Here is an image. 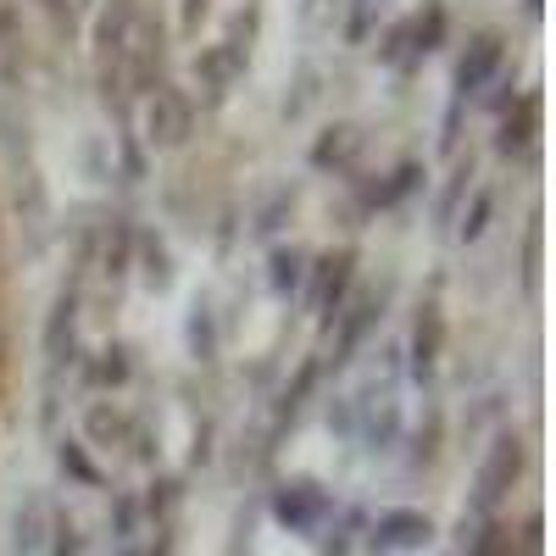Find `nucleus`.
I'll use <instances>...</instances> for the list:
<instances>
[{
	"label": "nucleus",
	"instance_id": "obj_19",
	"mask_svg": "<svg viewBox=\"0 0 556 556\" xmlns=\"http://www.w3.org/2000/svg\"><path fill=\"white\" fill-rule=\"evenodd\" d=\"M462 556H518V540L501 518H462Z\"/></svg>",
	"mask_w": 556,
	"mask_h": 556
},
{
	"label": "nucleus",
	"instance_id": "obj_34",
	"mask_svg": "<svg viewBox=\"0 0 556 556\" xmlns=\"http://www.w3.org/2000/svg\"><path fill=\"white\" fill-rule=\"evenodd\" d=\"M540 245H545V228L540 217L523 228V290H540Z\"/></svg>",
	"mask_w": 556,
	"mask_h": 556
},
{
	"label": "nucleus",
	"instance_id": "obj_17",
	"mask_svg": "<svg viewBox=\"0 0 556 556\" xmlns=\"http://www.w3.org/2000/svg\"><path fill=\"white\" fill-rule=\"evenodd\" d=\"M406 28H412V62L440 56L445 39H451V12H445V0H424V7L406 17Z\"/></svg>",
	"mask_w": 556,
	"mask_h": 556
},
{
	"label": "nucleus",
	"instance_id": "obj_40",
	"mask_svg": "<svg viewBox=\"0 0 556 556\" xmlns=\"http://www.w3.org/2000/svg\"><path fill=\"white\" fill-rule=\"evenodd\" d=\"M356 529H362V513H351V518H345V529L334 534V551H323V556H351V540H356Z\"/></svg>",
	"mask_w": 556,
	"mask_h": 556
},
{
	"label": "nucleus",
	"instance_id": "obj_26",
	"mask_svg": "<svg viewBox=\"0 0 556 556\" xmlns=\"http://www.w3.org/2000/svg\"><path fill=\"white\" fill-rule=\"evenodd\" d=\"M184 340H190V356H195V362H217V312H212L206 301H195V306H190Z\"/></svg>",
	"mask_w": 556,
	"mask_h": 556
},
{
	"label": "nucleus",
	"instance_id": "obj_9",
	"mask_svg": "<svg viewBox=\"0 0 556 556\" xmlns=\"http://www.w3.org/2000/svg\"><path fill=\"white\" fill-rule=\"evenodd\" d=\"M78 301H84V285L73 278V285H62V295L51 301V317H45V367H51V384L62 379V367H73L78 356Z\"/></svg>",
	"mask_w": 556,
	"mask_h": 556
},
{
	"label": "nucleus",
	"instance_id": "obj_3",
	"mask_svg": "<svg viewBox=\"0 0 556 556\" xmlns=\"http://www.w3.org/2000/svg\"><path fill=\"white\" fill-rule=\"evenodd\" d=\"M351 290H356V245L323 251V256L306 262L301 301H306V312L317 317V329H323V334L334 329V317H340V306L351 301Z\"/></svg>",
	"mask_w": 556,
	"mask_h": 556
},
{
	"label": "nucleus",
	"instance_id": "obj_10",
	"mask_svg": "<svg viewBox=\"0 0 556 556\" xmlns=\"http://www.w3.org/2000/svg\"><path fill=\"white\" fill-rule=\"evenodd\" d=\"M356 440L374 451V456H384V451H395V440H401V401H395V384H367L356 401Z\"/></svg>",
	"mask_w": 556,
	"mask_h": 556
},
{
	"label": "nucleus",
	"instance_id": "obj_13",
	"mask_svg": "<svg viewBox=\"0 0 556 556\" xmlns=\"http://www.w3.org/2000/svg\"><path fill=\"white\" fill-rule=\"evenodd\" d=\"M356 156H362V128L356 123H329L312 139V151H306V162L317 173H334V178L356 173Z\"/></svg>",
	"mask_w": 556,
	"mask_h": 556
},
{
	"label": "nucleus",
	"instance_id": "obj_37",
	"mask_svg": "<svg viewBox=\"0 0 556 556\" xmlns=\"http://www.w3.org/2000/svg\"><path fill=\"white\" fill-rule=\"evenodd\" d=\"M462 112H468L462 101H451V106H445V123H440V151H445V156L456 151V134H462Z\"/></svg>",
	"mask_w": 556,
	"mask_h": 556
},
{
	"label": "nucleus",
	"instance_id": "obj_36",
	"mask_svg": "<svg viewBox=\"0 0 556 556\" xmlns=\"http://www.w3.org/2000/svg\"><path fill=\"white\" fill-rule=\"evenodd\" d=\"M329 429L356 434V406H351V395H334V401H329Z\"/></svg>",
	"mask_w": 556,
	"mask_h": 556
},
{
	"label": "nucleus",
	"instance_id": "obj_28",
	"mask_svg": "<svg viewBox=\"0 0 556 556\" xmlns=\"http://www.w3.org/2000/svg\"><path fill=\"white\" fill-rule=\"evenodd\" d=\"M290 212H295V184H278V190L262 201V212L251 217V235H256V240H273L278 228L290 223Z\"/></svg>",
	"mask_w": 556,
	"mask_h": 556
},
{
	"label": "nucleus",
	"instance_id": "obj_35",
	"mask_svg": "<svg viewBox=\"0 0 556 556\" xmlns=\"http://www.w3.org/2000/svg\"><path fill=\"white\" fill-rule=\"evenodd\" d=\"M45 545H51L45 556H84V534H78L73 518H51V540Z\"/></svg>",
	"mask_w": 556,
	"mask_h": 556
},
{
	"label": "nucleus",
	"instance_id": "obj_32",
	"mask_svg": "<svg viewBox=\"0 0 556 556\" xmlns=\"http://www.w3.org/2000/svg\"><path fill=\"white\" fill-rule=\"evenodd\" d=\"M173 506H178V479H156L151 484V495H146V506H139V513H146L156 529H173Z\"/></svg>",
	"mask_w": 556,
	"mask_h": 556
},
{
	"label": "nucleus",
	"instance_id": "obj_38",
	"mask_svg": "<svg viewBox=\"0 0 556 556\" xmlns=\"http://www.w3.org/2000/svg\"><path fill=\"white\" fill-rule=\"evenodd\" d=\"M123 178H146V151H139V139L123 128Z\"/></svg>",
	"mask_w": 556,
	"mask_h": 556
},
{
	"label": "nucleus",
	"instance_id": "obj_20",
	"mask_svg": "<svg viewBox=\"0 0 556 556\" xmlns=\"http://www.w3.org/2000/svg\"><path fill=\"white\" fill-rule=\"evenodd\" d=\"M45 540H51V506H45L39 495H28L17 506V523H12V551L17 556H39Z\"/></svg>",
	"mask_w": 556,
	"mask_h": 556
},
{
	"label": "nucleus",
	"instance_id": "obj_12",
	"mask_svg": "<svg viewBox=\"0 0 556 556\" xmlns=\"http://www.w3.org/2000/svg\"><path fill=\"white\" fill-rule=\"evenodd\" d=\"M540 139V89H523V96L501 112V128H495V156L518 162L529 146Z\"/></svg>",
	"mask_w": 556,
	"mask_h": 556
},
{
	"label": "nucleus",
	"instance_id": "obj_42",
	"mask_svg": "<svg viewBox=\"0 0 556 556\" xmlns=\"http://www.w3.org/2000/svg\"><path fill=\"white\" fill-rule=\"evenodd\" d=\"M523 12H529V17H540V12H545V0H523Z\"/></svg>",
	"mask_w": 556,
	"mask_h": 556
},
{
	"label": "nucleus",
	"instance_id": "obj_23",
	"mask_svg": "<svg viewBox=\"0 0 556 556\" xmlns=\"http://www.w3.org/2000/svg\"><path fill=\"white\" fill-rule=\"evenodd\" d=\"M134 262H139V278H146L151 290H167V285H173V262H167V245L151 235V228H139V235H134Z\"/></svg>",
	"mask_w": 556,
	"mask_h": 556
},
{
	"label": "nucleus",
	"instance_id": "obj_41",
	"mask_svg": "<svg viewBox=\"0 0 556 556\" xmlns=\"http://www.w3.org/2000/svg\"><path fill=\"white\" fill-rule=\"evenodd\" d=\"M206 7H212V0H184V17H178V23H184V34H195V28H201Z\"/></svg>",
	"mask_w": 556,
	"mask_h": 556
},
{
	"label": "nucleus",
	"instance_id": "obj_31",
	"mask_svg": "<svg viewBox=\"0 0 556 556\" xmlns=\"http://www.w3.org/2000/svg\"><path fill=\"white\" fill-rule=\"evenodd\" d=\"M139 518H146V513H139V501H134V495H112V518H106V529H112L117 551L139 540Z\"/></svg>",
	"mask_w": 556,
	"mask_h": 556
},
{
	"label": "nucleus",
	"instance_id": "obj_8",
	"mask_svg": "<svg viewBox=\"0 0 556 556\" xmlns=\"http://www.w3.org/2000/svg\"><path fill=\"white\" fill-rule=\"evenodd\" d=\"M429 540H434V518L417 513V506H384L367 523V551L374 556H406V551H424Z\"/></svg>",
	"mask_w": 556,
	"mask_h": 556
},
{
	"label": "nucleus",
	"instance_id": "obj_33",
	"mask_svg": "<svg viewBox=\"0 0 556 556\" xmlns=\"http://www.w3.org/2000/svg\"><path fill=\"white\" fill-rule=\"evenodd\" d=\"M312 101H317V67H301L295 73V84H290V96H285V117L295 123V117H306L312 112Z\"/></svg>",
	"mask_w": 556,
	"mask_h": 556
},
{
	"label": "nucleus",
	"instance_id": "obj_5",
	"mask_svg": "<svg viewBox=\"0 0 556 556\" xmlns=\"http://www.w3.org/2000/svg\"><path fill=\"white\" fill-rule=\"evenodd\" d=\"M190 134H195V101H190V89H178V84H156L151 96H146V146L151 151H184L190 146Z\"/></svg>",
	"mask_w": 556,
	"mask_h": 556
},
{
	"label": "nucleus",
	"instance_id": "obj_24",
	"mask_svg": "<svg viewBox=\"0 0 556 556\" xmlns=\"http://www.w3.org/2000/svg\"><path fill=\"white\" fill-rule=\"evenodd\" d=\"M84 379H89V384H101V390H123V384L134 379V356H128V345H106L96 362L84 367Z\"/></svg>",
	"mask_w": 556,
	"mask_h": 556
},
{
	"label": "nucleus",
	"instance_id": "obj_11",
	"mask_svg": "<svg viewBox=\"0 0 556 556\" xmlns=\"http://www.w3.org/2000/svg\"><path fill=\"white\" fill-rule=\"evenodd\" d=\"M440 351H445V317H440V301H424L412 317V340H406V379L429 384L440 367Z\"/></svg>",
	"mask_w": 556,
	"mask_h": 556
},
{
	"label": "nucleus",
	"instance_id": "obj_6",
	"mask_svg": "<svg viewBox=\"0 0 556 556\" xmlns=\"http://www.w3.org/2000/svg\"><path fill=\"white\" fill-rule=\"evenodd\" d=\"M273 518L285 523L290 534H323L334 523V495L323 490L317 479H290V484H278L273 490Z\"/></svg>",
	"mask_w": 556,
	"mask_h": 556
},
{
	"label": "nucleus",
	"instance_id": "obj_21",
	"mask_svg": "<svg viewBox=\"0 0 556 556\" xmlns=\"http://www.w3.org/2000/svg\"><path fill=\"white\" fill-rule=\"evenodd\" d=\"M473 178H479V173H473V156H462V162H456V167L445 173V190L434 195V228H440V235H445V228L456 223L462 201L473 195Z\"/></svg>",
	"mask_w": 556,
	"mask_h": 556
},
{
	"label": "nucleus",
	"instance_id": "obj_4",
	"mask_svg": "<svg viewBox=\"0 0 556 556\" xmlns=\"http://www.w3.org/2000/svg\"><path fill=\"white\" fill-rule=\"evenodd\" d=\"M501 67H506V34L501 28L468 34V45H462V56H456V73H451V101L473 106L484 89L501 78Z\"/></svg>",
	"mask_w": 556,
	"mask_h": 556
},
{
	"label": "nucleus",
	"instance_id": "obj_39",
	"mask_svg": "<svg viewBox=\"0 0 556 556\" xmlns=\"http://www.w3.org/2000/svg\"><path fill=\"white\" fill-rule=\"evenodd\" d=\"M518 540H523V551H529V556H540V545H545V518H540V513H529V518H523V529H518Z\"/></svg>",
	"mask_w": 556,
	"mask_h": 556
},
{
	"label": "nucleus",
	"instance_id": "obj_15",
	"mask_svg": "<svg viewBox=\"0 0 556 556\" xmlns=\"http://www.w3.org/2000/svg\"><path fill=\"white\" fill-rule=\"evenodd\" d=\"M134 235H139V228H134L128 212L106 217V228H101V262H96V267H101V278H106L112 290L134 273Z\"/></svg>",
	"mask_w": 556,
	"mask_h": 556
},
{
	"label": "nucleus",
	"instance_id": "obj_29",
	"mask_svg": "<svg viewBox=\"0 0 556 556\" xmlns=\"http://www.w3.org/2000/svg\"><path fill=\"white\" fill-rule=\"evenodd\" d=\"M379 17H384V0H351L345 12V45H367L379 34Z\"/></svg>",
	"mask_w": 556,
	"mask_h": 556
},
{
	"label": "nucleus",
	"instance_id": "obj_1",
	"mask_svg": "<svg viewBox=\"0 0 556 556\" xmlns=\"http://www.w3.org/2000/svg\"><path fill=\"white\" fill-rule=\"evenodd\" d=\"M256 23H262V12H256V7H245L235 23H228V34H223L217 45L195 51V84H201L206 106H223V101H228V89H235V84L245 78V67H251V39H256Z\"/></svg>",
	"mask_w": 556,
	"mask_h": 556
},
{
	"label": "nucleus",
	"instance_id": "obj_14",
	"mask_svg": "<svg viewBox=\"0 0 556 556\" xmlns=\"http://www.w3.org/2000/svg\"><path fill=\"white\" fill-rule=\"evenodd\" d=\"M424 162H417V156H406V162H395L379 184H362V195H356V206L362 212H395L406 195H417V190H424Z\"/></svg>",
	"mask_w": 556,
	"mask_h": 556
},
{
	"label": "nucleus",
	"instance_id": "obj_30",
	"mask_svg": "<svg viewBox=\"0 0 556 556\" xmlns=\"http://www.w3.org/2000/svg\"><path fill=\"white\" fill-rule=\"evenodd\" d=\"M379 62L395 67V73H412V67H417V62H412V28H406V17L384 28V39H379Z\"/></svg>",
	"mask_w": 556,
	"mask_h": 556
},
{
	"label": "nucleus",
	"instance_id": "obj_18",
	"mask_svg": "<svg viewBox=\"0 0 556 556\" xmlns=\"http://www.w3.org/2000/svg\"><path fill=\"white\" fill-rule=\"evenodd\" d=\"M306 262H312V251H301V245H273V251H267V290H273L278 301H301Z\"/></svg>",
	"mask_w": 556,
	"mask_h": 556
},
{
	"label": "nucleus",
	"instance_id": "obj_25",
	"mask_svg": "<svg viewBox=\"0 0 556 556\" xmlns=\"http://www.w3.org/2000/svg\"><path fill=\"white\" fill-rule=\"evenodd\" d=\"M84 434H89V445H123V440H128V417H123L117 406H106V401H89Z\"/></svg>",
	"mask_w": 556,
	"mask_h": 556
},
{
	"label": "nucleus",
	"instance_id": "obj_7",
	"mask_svg": "<svg viewBox=\"0 0 556 556\" xmlns=\"http://www.w3.org/2000/svg\"><path fill=\"white\" fill-rule=\"evenodd\" d=\"M379 323H384V290H351V301L340 306L334 329H329V334H334V356H329V362H334V374L356 362V351L374 340Z\"/></svg>",
	"mask_w": 556,
	"mask_h": 556
},
{
	"label": "nucleus",
	"instance_id": "obj_27",
	"mask_svg": "<svg viewBox=\"0 0 556 556\" xmlns=\"http://www.w3.org/2000/svg\"><path fill=\"white\" fill-rule=\"evenodd\" d=\"M56 468H62L73 484H84V490H101V484H106V473L89 462V445H84V440H62V445H56Z\"/></svg>",
	"mask_w": 556,
	"mask_h": 556
},
{
	"label": "nucleus",
	"instance_id": "obj_43",
	"mask_svg": "<svg viewBox=\"0 0 556 556\" xmlns=\"http://www.w3.org/2000/svg\"><path fill=\"white\" fill-rule=\"evenodd\" d=\"M117 556H139V545H123V551H117Z\"/></svg>",
	"mask_w": 556,
	"mask_h": 556
},
{
	"label": "nucleus",
	"instance_id": "obj_16",
	"mask_svg": "<svg viewBox=\"0 0 556 556\" xmlns=\"http://www.w3.org/2000/svg\"><path fill=\"white\" fill-rule=\"evenodd\" d=\"M317 384H323V356L312 351V356H301L295 379L285 384V395H278V406H273V434H285V429L301 424V412H306V401H312Z\"/></svg>",
	"mask_w": 556,
	"mask_h": 556
},
{
	"label": "nucleus",
	"instance_id": "obj_22",
	"mask_svg": "<svg viewBox=\"0 0 556 556\" xmlns=\"http://www.w3.org/2000/svg\"><path fill=\"white\" fill-rule=\"evenodd\" d=\"M490 217H495V190H484V184H473V195L462 201V212H456V240L462 245H479L484 235H490Z\"/></svg>",
	"mask_w": 556,
	"mask_h": 556
},
{
	"label": "nucleus",
	"instance_id": "obj_2",
	"mask_svg": "<svg viewBox=\"0 0 556 556\" xmlns=\"http://www.w3.org/2000/svg\"><path fill=\"white\" fill-rule=\"evenodd\" d=\"M518 479H523V434H518V429H495V440L484 445L479 473H473L468 518H495V513H501V501L513 495Z\"/></svg>",
	"mask_w": 556,
	"mask_h": 556
}]
</instances>
